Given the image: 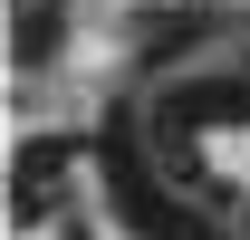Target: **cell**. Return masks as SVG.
Returning <instances> with one entry per match:
<instances>
[{"label": "cell", "instance_id": "7a4b0ae2", "mask_svg": "<svg viewBox=\"0 0 250 240\" xmlns=\"http://www.w3.org/2000/svg\"><path fill=\"white\" fill-rule=\"evenodd\" d=\"M48 48H58V0H29L20 10V67H39Z\"/></svg>", "mask_w": 250, "mask_h": 240}, {"label": "cell", "instance_id": "6da1fadb", "mask_svg": "<svg viewBox=\"0 0 250 240\" xmlns=\"http://www.w3.org/2000/svg\"><path fill=\"white\" fill-rule=\"evenodd\" d=\"M58 173H67V144H58V135H39V144L20 154V173H10V211L39 221V211L58 202Z\"/></svg>", "mask_w": 250, "mask_h": 240}]
</instances>
